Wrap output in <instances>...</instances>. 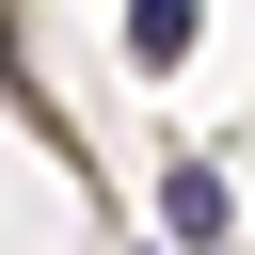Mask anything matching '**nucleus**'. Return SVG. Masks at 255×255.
<instances>
[{
	"mask_svg": "<svg viewBox=\"0 0 255 255\" xmlns=\"http://www.w3.org/2000/svg\"><path fill=\"white\" fill-rule=\"evenodd\" d=\"M191 16H207V0H128V64L175 80V64H191Z\"/></svg>",
	"mask_w": 255,
	"mask_h": 255,
	"instance_id": "f03ea898",
	"label": "nucleus"
},
{
	"mask_svg": "<svg viewBox=\"0 0 255 255\" xmlns=\"http://www.w3.org/2000/svg\"><path fill=\"white\" fill-rule=\"evenodd\" d=\"M159 239L223 255V175H207V159H175V175H159Z\"/></svg>",
	"mask_w": 255,
	"mask_h": 255,
	"instance_id": "f257e3e1",
	"label": "nucleus"
}]
</instances>
